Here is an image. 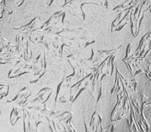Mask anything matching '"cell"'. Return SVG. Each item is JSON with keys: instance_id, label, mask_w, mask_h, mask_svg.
<instances>
[{"instance_id": "6da1fadb", "label": "cell", "mask_w": 151, "mask_h": 132, "mask_svg": "<svg viewBox=\"0 0 151 132\" xmlns=\"http://www.w3.org/2000/svg\"><path fill=\"white\" fill-rule=\"evenodd\" d=\"M116 95L111 94L110 92L103 94L97 106V111L102 118V126L103 128H106L112 125L111 120L112 110L116 103Z\"/></svg>"}, {"instance_id": "7a4b0ae2", "label": "cell", "mask_w": 151, "mask_h": 132, "mask_svg": "<svg viewBox=\"0 0 151 132\" xmlns=\"http://www.w3.org/2000/svg\"><path fill=\"white\" fill-rule=\"evenodd\" d=\"M95 108H96V103L92 99H87L86 100L78 99V100L74 104H73L71 111L73 113L78 112L82 113L84 115L85 123L89 126L90 125V121L95 111Z\"/></svg>"}, {"instance_id": "3957f363", "label": "cell", "mask_w": 151, "mask_h": 132, "mask_svg": "<svg viewBox=\"0 0 151 132\" xmlns=\"http://www.w3.org/2000/svg\"><path fill=\"white\" fill-rule=\"evenodd\" d=\"M113 132H132L129 128L128 120L124 118L116 122L114 125V129Z\"/></svg>"}, {"instance_id": "277c9868", "label": "cell", "mask_w": 151, "mask_h": 132, "mask_svg": "<svg viewBox=\"0 0 151 132\" xmlns=\"http://www.w3.org/2000/svg\"><path fill=\"white\" fill-rule=\"evenodd\" d=\"M144 116L148 123L151 124V105L147 106L144 109Z\"/></svg>"}, {"instance_id": "5b68a950", "label": "cell", "mask_w": 151, "mask_h": 132, "mask_svg": "<svg viewBox=\"0 0 151 132\" xmlns=\"http://www.w3.org/2000/svg\"><path fill=\"white\" fill-rule=\"evenodd\" d=\"M149 132H151V125H150V131H149Z\"/></svg>"}]
</instances>
